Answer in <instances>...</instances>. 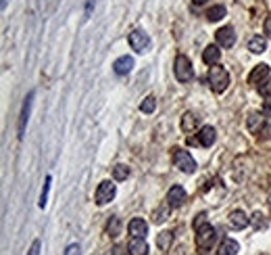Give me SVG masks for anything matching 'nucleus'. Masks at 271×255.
<instances>
[{
  "label": "nucleus",
  "instance_id": "obj_1",
  "mask_svg": "<svg viewBox=\"0 0 271 255\" xmlns=\"http://www.w3.org/2000/svg\"><path fill=\"white\" fill-rule=\"evenodd\" d=\"M207 82H208V86L213 88V92L221 94V92L229 86V73L221 65H211L208 67V73H207Z\"/></svg>",
  "mask_w": 271,
  "mask_h": 255
},
{
  "label": "nucleus",
  "instance_id": "obj_2",
  "mask_svg": "<svg viewBox=\"0 0 271 255\" xmlns=\"http://www.w3.org/2000/svg\"><path fill=\"white\" fill-rule=\"evenodd\" d=\"M173 73H175L177 82H182V84H188L192 78H194V67H192L190 59L186 55H177L175 65H173Z\"/></svg>",
  "mask_w": 271,
  "mask_h": 255
},
{
  "label": "nucleus",
  "instance_id": "obj_3",
  "mask_svg": "<svg viewBox=\"0 0 271 255\" xmlns=\"http://www.w3.org/2000/svg\"><path fill=\"white\" fill-rule=\"evenodd\" d=\"M217 238V230L211 226V224H203L200 228H196V247L200 251H207L215 245Z\"/></svg>",
  "mask_w": 271,
  "mask_h": 255
},
{
  "label": "nucleus",
  "instance_id": "obj_4",
  "mask_svg": "<svg viewBox=\"0 0 271 255\" xmlns=\"http://www.w3.org/2000/svg\"><path fill=\"white\" fill-rule=\"evenodd\" d=\"M173 163L184 174H194L196 172V161H194V157H192L188 151H184V149H175L173 151Z\"/></svg>",
  "mask_w": 271,
  "mask_h": 255
},
{
  "label": "nucleus",
  "instance_id": "obj_5",
  "mask_svg": "<svg viewBox=\"0 0 271 255\" xmlns=\"http://www.w3.org/2000/svg\"><path fill=\"white\" fill-rule=\"evenodd\" d=\"M115 195H117V186L111 182V180H104V182H100L98 184V188H96V205H106V203H111V201L115 199Z\"/></svg>",
  "mask_w": 271,
  "mask_h": 255
},
{
  "label": "nucleus",
  "instance_id": "obj_6",
  "mask_svg": "<svg viewBox=\"0 0 271 255\" xmlns=\"http://www.w3.org/2000/svg\"><path fill=\"white\" fill-rule=\"evenodd\" d=\"M129 46H131V50H136V52H146L150 48V36L142 32V29H134V32L129 34Z\"/></svg>",
  "mask_w": 271,
  "mask_h": 255
},
{
  "label": "nucleus",
  "instance_id": "obj_7",
  "mask_svg": "<svg viewBox=\"0 0 271 255\" xmlns=\"http://www.w3.org/2000/svg\"><path fill=\"white\" fill-rule=\"evenodd\" d=\"M217 44L221 46V48H231V46L236 44V32H234V27L231 25H226V27H219L217 29Z\"/></svg>",
  "mask_w": 271,
  "mask_h": 255
},
{
  "label": "nucleus",
  "instance_id": "obj_8",
  "mask_svg": "<svg viewBox=\"0 0 271 255\" xmlns=\"http://www.w3.org/2000/svg\"><path fill=\"white\" fill-rule=\"evenodd\" d=\"M32 103H34V92H29L25 96V100H23L21 115H19V138H23V134H25V126H27L29 113H32Z\"/></svg>",
  "mask_w": 271,
  "mask_h": 255
},
{
  "label": "nucleus",
  "instance_id": "obj_9",
  "mask_svg": "<svg viewBox=\"0 0 271 255\" xmlns=\"http://www.w3.org/2000/svg\"><path fill=\"white\" fill-rule=\"evenodd\" d=\"M217 140V130L213 126H203L198 132V142L200 146H205V149H208V146H213Z\"/></svg>",
  "mask_w": 271,
  "mask_h": 255
},
{
  "label": "nucleus",
  "instance_id": "obj_10",
  "mask_svg": "<svg viewBox=\"0 0 271 255\" xmlns=\"http://www.w3.org/2000/svg\"><path fill=\"white\" fill-rule=\"evenodd\" d=\"M249 224H250V218L242 209H236V211L229 213V226L234 230H244Z\"/></svg>",
  "mask_w": 271,
  "mask_h": 255
},
{
  "label": "nucleus",
  "instance_id": "obj_11",
  "mask_svg": "<svg viewBox=\"0 0 271 255\" xmlns=\"http://www.w3.org/2000/svg\"><path fill=\"white\" fill-rule=\"evenodd\" d=\"M167 201H169V207H180V205H184V201H186V190H184V186H171L169 188V192H167Z\"/></svg>",
  "mask_w": 271,
  "mask_h": 255
},
{
  "label": "nucleus",
  "instance_id": "obj_12",
  "mask_svg": "<svg viewBox=\"0 0 271 255\" xmlns=\"http://www.w3.org/2000/svg\"><path fill=\"white\" fill-rule=\"evenodd\" d=\"M113 69H115V73H117V75H127L131 69H134V57H127V55L119 57L113 63Z\"/></svg>",
  "mask_w": 271,
  "mask_h": 255
},
{
  "label": "nucleus",
  "instance_id": "obj_13",
  "mask_svg": "<svg viewBox=\"0 0 271 255\" xmlns=\"http://www.w3.org/2000/svg\"><path fill=\"white\" fill-rule=\"evenodd\" d=\"M269 78V65H265V63H261V65H257L250 71V75H249V84H263Z\"/></svg>",
  "mask_w": 271,
  "mask_h": 255
},
{
  "label": "nucleus",
  "instance_id": "obj_14",
  "mask_svg": "<svg viewBox=\"0 0 271 255\" xmlns=\"http://www.w3.org/2000/svg\"><path fill=\"white\" fill-rule=\"evenodd\" d=\"M198 126H200V117H198V115H194L192 111L184 113V117H182V132L190 134V132H194Z\"/></svg>",
  "mask_w": 271,
  "mask_h": 255
},
{
  "label": "nucleus",
  "instance_id": "obj_15",
  "mask_svg": "<svg viewBox=\"0 0 271 255\" xmlns=\"http://www.w3.org/2000/svg\"><path fill=\"white\" fill-rule=\"evenodd\" d=\"M127 230H129V234H131V236H140V238H144L146 232H148V224H146L142 218H134V220L129 222Z\"/></svg>",
  "mask_w": 271,
  "mask_h": 255
},
{
  "label": "nucleus",
  "instance_id": "obj_16",
  "mask_svg": "<svg viewBox=\"0 0 271 255\" xmlns=\"http://www.w3.org/2000/svg\"><path fill=\"white\" fill-rule=\"evenodd\" d=\"M219 59H221V50H219V46H215V44H211V46H207V48L203 50V61L205 63L211 67V65H217L219 63Z\"/></svg>",
  "mask_w": 271,
  "mask_h": 255
},
{
  "label": "nucleus",
  "instance_id": "obj_17",
  "mask_svg": "<svg viewBox=\"0 0 271 255\" xmlns=\"http://www.w3.org/2000/svg\"><path fill=\"white\" fill-rule=\"evenodd\" d=\"M127 251H129V255H146V253H148V245H146L144 238L134 236L129 241V245H127Z\"/></svg>",
  "mask_w": 271,
  "mask_h": 255
},
{
  "label": "nucleus",
  "instance_id": "obj_18",
  "mask_svg": "<svg viewBox=\"0 0 271 255\" xmlns=\"http://www.w3.org/2000/svg\"><path fill=\"white\" fill-rule=\"evenodd\" d=\"M238 251H240L238 241H234V238H223L219 249H217V255H236Z\"/></svg>",
  "mask_w": 271,
  "mask_h": 255
},
{
  "label": "nucleus",
  "instance_id": "obj_19",
  "mask_svg": "<svg viewBox=\"0 0 271 255\" xmlns=\"http://www.w3.org/2000/svg\"><path fill=\"white\" fill-rule=\"evenodd\" d=\"M249 50L254 52V55H261V52L267 50V38L263 36H252L250 42H249Z\"/></svg>",
  "mask_w": 271,
  "mask_h": 255
},
{
  "label": "nucleus",
  "instance_id": "obj_20",
  "mask_svg": "<svg viewBox=\"0 0 271 255\" xmlns=\"http://www.w3.org/2000/svg\"><path fill=\"white\" fill-rule=\"evenodd\" d=\"M171 243H173V232H169V230H163V232L157 236V247L161 251H169Z\"/></svg>",
  "mask_w": 271,
  "mask_h": 255
},
{
  "label": "nucleus",
  "instance_id": "obj_21",
  "mask_svg": "<svg viewBox=\"0 0 271 255\" xmlns=\"http://www.w3.org/2000/svg\"><path fill=\"white\" fill-rule=\"evenodd\" d=\"M223 17H226V6H223V4H215V6H211V9L207 11V19L208 21H219Z\"/></svg>",
  "mask_w": 271,
  "mask_h": 255
},
{
  "label": "nucleus",
  "instance_id": "obj_22",
  "mask_svg": "<svg viewBox=\"0 0 271 255\" xmlns=\"http://www.w3.org/2000/svg\"><path fill=\"white\" fill-rule=\"evenodd\" d=\"M261 126H263L261 113H250L249 115V130H250V132H259Z\"/></svg>",
  "mask_w": 271,
  "mask_h": 255
},
{
  "label": "nucleus",
  "instance_id": "obj_23",
  "mask_svg": "<svg viewBox=\"0 0 271 255\" xmlns=\"http://www.w3.org/2000/svg\"><path fill=\"white\" fill-rule=\"evenodd\" d=\"M127 176H129V167L127 165L117 163L113 167V178H115V180H127Z\"/></svg>",
  "mask_w": 271,
  "mask_h": 255
},
{
  "label": "nucleus",
  "instance_id": "obj_24",
  "mask_svg": "<svg viewBox=\"0 0 271 255\" xmlns=\"http://www.w3.org/2000/svg\"><path fill=\"white\" fill-rule=\"evenodd\" d=\"M119 230H121V222H119V218L111 215V220L106 222V232L111 234V236H117V234H119Z\"/></svg>",
  "mask_w": 271,
  "mask_h": 255
},
{
  "label": "nucleus",
  "instance_id": "obj_25",
  "mask_svg": "<svg viewBox=\"0 0 271 255\" xmlns=\"http://www.w3.org/2000/svg\"><path fill=\"white\" fill-rule=\"evenodd\" d=\"M154 109H157V98H154V96H146L142 100V105H140V111L142 113H152Z\"/></svg>",
  "mask_w": 271,
  "mask_h": 255
},
{
  "label": "nucleus",
  "instance_id": "obj_26",
  "mask_svg": "<svg viewBox=\"0 0 271 255\" xmlns=\"http://www.w3.org/2000/svg\"><path fill=\"white\" fill-rule=\"evenodd\" d=\"M50 182H52V178L50 176H46V182H44V188H42V195H40V205L42 209L46 207V203H48V190H50Z\"/></svg>",
  "mask_w": 271,
  "mask_h": 255
},
{
  "label": "nucleus",
  "instance_id": "obj_27",
  "mask_svg": "<svg viewBox=\"0 0 271 255\" xmlns=\"http://www.w3.org/2000/svg\"><path fill=\"white\" fill-rule=\"evenodd\" d=\"M250 224H252V226H254V228L259 230V228H265V226H267V220H265V215H263L261 211H257V213L252 215V220H250Z\"/></svg>",
  "mask_w": 271,
  "mask_h": 255
},
{
  "label": "nucleus",
  "instance_id": "obj_28",
  "mask_svg": "<svg viewBox=\"0 0 271 255\" xmlns=\"http://www.w3.org/2000/svg\"><path fill=\"white\" fill-rule=\"evenodd\" d=\"M259 92H261V96H265V98H269L271 96V78H267L265 82L259 86Z\"/></svg>",
  "mask_w": 271,
  "mask_h": 255
},
{
  "label": "nucleus",
  "instance_id": "obj_29",
  "mask_svg": "<svg viewBox=\"0 0 271 255\" xmlns=\"http://www.w3.org/2000/svg\"><path fill=\"white\" fill-rule=\"evenodd\" d=\"M167 207H163V209H159L157 213H154V222H157V224H161V222H165L167 220Z\"/></svg>",
  "mask_w": 271,
  "mask_h": 255
},
{
  "label": "nucleus",
  "instance_id": "obj_30",
  "mask_svg": "<svg viewBox=\"0 0 271 255\" xmlns=\"http://www.w3.org/2000/svg\"><path fill=\"white\" fill-rule=\"evenodd\" d=\"M259 136L261 138H271V123H263L261 130H259Z\"/></svg>",
  "mask_w": 271,
  "mask_h": 255
},
{
  "label": "nucleus",
  "instance_id": "obj_31",
  "mask_svg": "<svg viewBox=\"0 0 271 255\" xmlns=\"http://www.w3.org/2000/svg\"><path fill=\"white\" fill-rule=\"evenodd\" d=\"M82 253V249H80V245L77 243H73V245H69L67 249H65V253L63 255H80Z\"/></svg>",
  "mask_w": 271,
  "mask_h": 255
},
{
  "label": "nucleus",
  "instance_id": "obj_32",
  "mask_svg": "<svg viewBox=\"0 0 271 255\" xmlns=\"http://www.w3.org/2000/svg\"><path fill=\"white\" fill-rule=\"evenodd\" d=\"M40 249H42V243L36 238V241L32 243V247H29V253L27 255H40Z\"/></svg>",
  "mask_w": 271,
  "mask_h": 255
},
{
  "label": "nucleus",
  "instance_id": "obj_33",
  "mask_svg": "<svg viewBox=\"0 0 271 255\" xmlns=\"http://www.w3.org/2000/svg\"><path fill=\"white\" fill-rule=\"evenodd\" d=\"M263 115H265V117H271V96L263 103Z\"/></svg>",
  "mask_w": 271,
  "mask_h": 255
},
{
  "label": "nucleus",
  "instance_id": "obj_34",
  "mask_svg": "<svg viewBox=\"0 0 271 255\" xmlns=\"http://www.w3.org/2000/svg\"><path fill=\"white\" fill-rule=\"evenodd\" d=\"M203 224H207V213H198L196 220H194V228H200Z\"/></svg>",
  "mask_w": 271,
  "mask_h": 255
},
{
  "label": "nucleus",
  "instance_id": "obj_35",
  "mask_svg": "<svg viewBox=\"0 0 271 255\" xmlns=\"http://www.w3.org/2000/svg\"><path fill=\"white\" fill-rule=\"evenodd\" d=\"M265 34H267V38H271V17L265 19Z\"/></svg>",
  "mask_w": 271,
  "mask_h": 255
},
{
  "label": "nucleus",
  "instance_id": "obj_36",
  "mask_svg": "<svg viewBox=\"0 0 271 255\" xmlns=\"http://www.w3.org/2000/svg\"><path fill=\"white\" fill-rule=\"evenodd\" d=\"M113 255H125V251H123V247H121V245H115Z\"/></svg>",
  "mask_w": 271,
  "mask_h": 255
},
{
  "label": "nucleus",
  "instance_id": "obj_37",
  "mask_svg": "<svg viewBox=\"0 0 271 255\" xmlns=\"http://www.w3.org/2000/svg\"><path fill=\"white\" fill-rule=\"evenodd\" d=\"M92 6H94V0H88V6H86V17L92 13Z\"/></svg>",
  "mask_w": 271,
  "mask_h": 255
},
{
  "label": "nucleus",
  "instance_id": "obj_38",
  "mask_svg": "<svg viewBox=\"0 0 271 255\" xmlns=\"http://www.w3.org/2000/svg\"><path fill=\"white\" fill-rule=\"evenodd\" d=\"M192 2H194L196 6H203V4H207V2H208V0H192Z\"/></svg>",
  "mask_w": 271,
  "mask_h": 255
},
{
  "label": "nucleus",
  "instance_id": "obj_39",
  "mask_svg": "<svg viewBox=\"0 0 271 255\" xmlns=\"http://www.w3.org/2000/svg\"><path fill=\"white\" fill-rule=\"evenodd\" d=\"M0 6H2V11H4L6 6H9V0H2V4H0Z\"/></svg>",
  "mask_w": 271,
  "mask_h": 255
},
{
  "label": "nucleus",
  "instance_id": "obj_40",
  "mask_svg": "<svg viewBox=\"0 0 271 255\" xmlns=\"http://www.w3.org/2000/svg\"><path fill=\"white\" fill-rule=\"evenodd\" d=\"M267 205H269V209H271V192H269V201H267Z\"/></svg>",
  "mask_w": 271,
  "mask_h": 255
}]
</instances>
